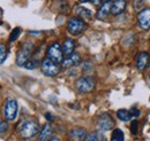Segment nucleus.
<instances>
[{"mask_svg": "<svg viewBox=\"0 0 150 141\" xmlns=\"http://www.w3.org/2000/svg\"><path fill=\"white\" fill-rule=\"evenodd\" d=\"M124 139H125V135L120 128H115L112 132V137H111L112 141H122Z\"/></svg>", "mask_w": 150, "mask_h": 141, "instance_id": "20", "label": "nucleus"}, {"mask_svg": "<svg viewBox=\"0 0 150 141\" xmlns=\"http://www.w3.org/2000/svg\"><path fill=\"white\" fill-rule=\"evenodd\" d=\"M19 135L23 139H31L35 135H37L39 132V125L36 121L33 119H28L24 121L20 124L19 128H18Z\"/></svg>", "mask_w": 150, "mask_h": 141, "instance_id": "1", "label": "nucleus"}, {"mask_svg": "<svg viewBox=\"0 0 150 141\" xmlns=\"http://www.w3.org/2000/svg\"><path fill=\"white\" fill-rule=\"evenodd\" d=\"M111 6H112V2L110 0L105 1L98 9L97 12V18L100 20V21H104L105 18L109 16V14L111 13Z\"/></svg>", "mask_w": 150, "mask_h": 141, "instance_id": "13", "label": "nucleus"}, {"mask_svg": "<svg viewBox=\"0 0 150 141\" xmlns=\"http://www.w3.org/2000/svg\"><path fill=\"white\" fill-rule=\"evenodd\" d=\"M34 51H35V44L33 41H25L21 46L19 52H18V55H16V64L20 66V67L24 66V63L33 55Z\"/></svg>", "mask_w": 150, "mask_h": 141, "instance_id": "2", "label": "nucleus"}, {"mask_svg": "<svg viewBox=\"0 0 150 141\" xmlns=\"http://www.w3.org/2000/svg\"><path fill=\"white\" fill-rule=\"evenodd\" d=\"M75 50V41L72 38H67L65 39L64 44H62V52L64 55H69L74 52Z\"/></svg>", "mask_w": 150, "mask_h": 141, "instance_id": "15", "label": "nucleus"}, {"mask_svg": "<svg viewBox=\"0 0 150 141\" xmlns=\"http://www.w3.org/2000/svg\"><path fill=\"white\" fill-rule=\"evenodd\" d=\"M131 114H132V116H133V117H139L141 112H140V110H139V109H136V108L134 107V108H132L131 109Z\"/></svg>", "mask_w": 150, "mask_h": 141, "instance_id": "27", "label": "nucleus"}, {"mask_svg": "<svg viewBox=\"0 0 150 141\" xmlns=\"http://www.w3.org/2000/svg\"><path fill=\"white\" fill-rule=\"evenodd\" d=\"M86 29V23L81 17H71L67 23V30L73 36L81 35Z\"/></svg>", "mask_w": 150, "mask_h": 141, "instance_id": "5", "label": "nucleus"}, {"mask_svg": "<svg viewBox=\"0 0 150 141\" xmlns=\"http://www.w3.org/2000/svg\"><path fill=\"white\" fill-rule=\"evenodd\" d=\"M96 124H97V127L99 130H102V131H109V130H111V128L114 127L115 122H114V119H113L112 116L110 114H103V115L98 116Z\"/></svg>", "mask_w": 150, "mask_h": 141, "instance_id": "8", "label": "nucleus"}, {"mask_svg": "<svg viewBox=\"0 0 150 141\" xmlns=\"http://www.w3.org/2000/svg\"><path fill=\"white\" fill-rule=\"evenodd\" d=\"M45 118H46L47 121H53V117H52V115H51L50 112H46V114H45Z\"/></svg>", "mask_w": 150, "mask_h": 141, "instance_id": "29", "label": "nucleus"}, {"mask_svg": "<svg viewBox=\"0 0 150 141\" xmlns=\"http://www.w3.org/2000/svg\"><path fill=\"white\" fill-rule=\"evenodd\" d=\"M75 12H76V15H77L79 17H81L82 20H90L91 16H93L91 10H89V9H87V8L82 7V6L76 7Z\"/></svg>", "mask_w": 150, "mask_h": 141, "instance_id": "17", "label": "nucleus"}, {"mask_svg": "<svg viewBox=\"0 0 150 141\" xmlns=\"http://www.w3.org/2000/svg\"><path fill=\"white\" fill-rule=\"evenodd\" d=\"M20 34H21V29H20V28H15V29L12 31L11 36H9V41H11V43L15 41V40L19 38Z\"/></svg>", "mask_w": 150, "mask_h": 141, "instance_id": "24", "label": "nucleus"}, {"mask_svg": "<svg viewBox=\"0 0 150 141\" xmlns=\"http://www.w3.org/2000/svg\"><path fill=\"white\" fill-rule=\"evenodd\" d=\"M46 57H49L50 60L54 61L57 63H60L64 60L62 47L60 46L59 43H53L52 45H50V47L47 48V52H46Z\"/></svg>", "mask_w": 150, "mask_h": 141, "instance_id": "7", "label": "nucleus"}, {"mask_svg": "<svg viewBox=\"0 0 150 141\" xmlns=\"http://www.w3.org/2000/svg\"><path fill=\"white\" fill-rule=\"evenodd\" d=\"M137 24L142 30H149L150 29V8H143L141 12H139L137 15Z\"/></svg>", "mask_w": 150, "mask_h": 141, "instance_id": "9", "label": "nucleus"}, {"mask_svg": "<svg viewBox=\"0 0 150 141\" xmlns=\"http://www.w3.org/2000/svg\"><path fill=\"white\" fill-rule=\"evenodd\" d=\"M87 130L83 128V127H74L71 132H69V138L72 140H76V141H80V140H84L86 137H87Z\"/></svg>", "mask_w": 150, "mask_h": 141, "instance_id": "14", "label": "nucleus"}, {"mask_svg": "<svg viewBox=\"0 0 150 141\" xmlns=\"http://www.w3.org/2000/svg\"><path fill=\"white\" fill-rule=\"evenodd\" d=\"M137 130H139V123H137V121H133L131 124V132L132 134H136L137 133Z\"/></svg>", "mask_w": 150, "mask_h": 141, "instance_id": "25", "label": "nucleus"}, {"mask_svg": "<svg viewBox=\"0 0 150 141\" xmlns=\"http://www.w3.org/2000/svg\"><path fill=\"white\" fill-rule=\"evenodd\" d=\"M150 63V55L147 52H141L139 53V55L136 56V68L137 70L144 71Z\"/></svg>", "mask_w": 150, "mask_h": 141, "instance_id": "11", "label": "nucleus"}, {"mask_svg": "<svg viewBox=\"0 0 150 141\" xmlns=\"http://www.w3.org/2000/svg\"><path fill=\"white\" fill-rule=\"evenodd\" d=\"M18 110H19V106H18L16 100H14V99L7 100L5 103V109H4V115H5L6 121L13 122L16 118Z\"/></svg>", "mask_w": 150, "mask_h": 141, "instance_id": "6", "label": "nucleus"}, {"mask_svg": "<svg viewBox=\"0 0 150 141\" xmlns=\"http://www.w3.org/2000/svg\"><path fill=\"white\" fill-rule=\"evenodd\" d=\"M149 77H150V75H149Z\"/></svg>", "mask_w": 150, "mask_h": 141, "instance_id": "30", "label": "nucleus"}, {"mask_svg": "<svg viewBox=\"0 0 150 141\" xmlns=\"http://www.w3.org/2000/svg\"><path fill=\"white\" fill-rule=\"evenodd\" d=\"M80 2H91L94 5H99L102 0H80Z\"/></svg>", "mask_w": 150, "mask_h": 141, "instance_id": "28", "label": "nucleus"}, {"mask_svg": "<svg viewBox=\"0 0 150 141\" xmlns=\"http://www.w3.org/2000/svg\"><path fill=\"white\" fill-rule=\"evenodd\" d=\"M106 138L104 137V134L103 133H100V132H98V131H96V132H93V133H90V134H87V137H86V139L84 140L87 141H99V140H105Z\"/></svg>", "mask_w": 150, "mask_h": 141, "instance_id": "19", "label": "nucleus"}, {"mask_svg": "<svg viewBox=\"0 0 150 141\" xmlns=\"http://www.w3.org/2000/svg\"><path fill=\"white\" fill-rule=\"evenodd\" d=\"M40 69H42V72H43L45 76H49V77H54V76H57V75L60 72L59 63H57L54 61L50 60L49 57H45V59L42 61Z\"/></svg>", "mask_w": 150, "mask_h": 141, "instance_id": "4", "label": "nucleus"}, {"mask_svg": "<svg viewBox=\"0 0 150 141\" xmlns=\"http://www.w3.org/2000/svg\"><path fill=\"white\" fill-rule=\"evenodd\" d=\"M7 130H8V123L5 121H0V134L7 132Z\"/></svg>", "mask_w": 150, "mask_h": 141, "instance_id": "26", "label": "nucleus"}, {"mask_svg": "<svg viewBox=\"0 0 150 141\" xmlns=\"http://www.w3.org/2000/svg\"><path fill=\"white\" fill-rule=\"evenodd\" d=\"M117 116L122 122H129L132 118H133V116H132L131 114V110H127V109H119L117 111Z\"/></svg>", "mask_w": 150, "mask_h": 141, "instance_id": "18", "label": "nucleus"}, {"mask_svg": "<svg viewBox=\"0 0 150 141\" xmlns=\"http://www.w3.org/2000/svg\"><path fill=\"white\" fill-rule=\"evenodd\" d=\"M7 57V46L5 44H0V64L5 62Z\"/></svg>", "mask_w": 150, "mask_h": 141, "instance_id": "22", "label": "nucleus"}, {"mask_svg": "<svg viewBox=\"0 0 150 141\" xmlns=\"http://www.w3.org/2000/svg\"><path fill=\"white\" fill-rule=\"evenodd\" d=\"M80 61H81L80 54L73 52L72 54L67 55V57L61 61V67H62L64 69H69V68H72V67L77 66V64L80 63Z\"/></svg>", "mask_w": 150, "mask_h": 141, "instance_id": "10", "label": "nucleus"}, {"mask_svg": "<svg viewBox=\"0 0 150 141\" xmlns=\"http://www.w3.org/2000/svg\"><path fill=\"white\" fill-rule=\"evenodd\" d=\"M51 134H52V127H51V125H50V124H45V125L43 126L42 131H40V134H39L38 139L42 141L50 140Z\"/></svg>", "mask_w": 150, "mask_h": 141, "instance_id": "16", "label": "nucleus"}, {"mask_svg": "<svg viewBox=\"0 0 150 141\" xmlns=\"http://www.w3.org/2000/svg\"><path fill=\"white\" fill-rule=\"evenodd\" d=\"M38 64H39V62H38V60H36V59H33V60H28L25 63H24V68H27L28 70H34L35 68H37Z\"/></svg>", "mask_w": 150, "mask_h": 141, "instance_id": "21", "label": "nucleus"}, {"mask_svg": "<svg viewBox=\"0 0 150 141\" xmlns=\"http://www.w3.org/2000/svg\"><path fill=\"white\" fill-rule=\"evenodd\" d=\"M126 6H127L126 0H114L112 2V6H111V14L114 16L120 15L121 13L125 12Z\"/></svg>", "mask_w": 150, "mask_h": 141, "instance_id": "12", "label": "nucleus"}, {"mask_svg": "<svg viewBox=\"0 0 150 141\" xmlns=\"http://www.w3.org/2000/svg\"><path fill=\"white\" fill-rule=\"evenodd\" d=\"M96 86V83L91 77H80L75 82V88L80 93H89Z\"/></svg>", "mask_w": 150, "mask_h": 141, "instance_id": "3", "label": "nucleus"}, {"mask_svg": "<svg viewBox=\"0 0 150 141\" xmlns=\"http://www.w3.org/2000/svg\"><path fill=\"white\" fill-rule=\"evenodd\" d=\"M144 3H146V0H134V2H133L134 9H135L137 13L141 12V10L144 8Z\"/></svg>", "mask_w": 150, "mask_h": 141, "instance_id": "23", "label": "nucleus"}]
</instances>
